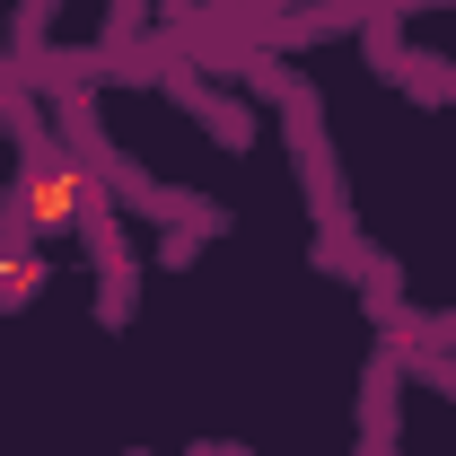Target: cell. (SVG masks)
Returning <instances> with one entry per match:
<instances>
[{
  "mask_svg": "<svg viewBox=\"0 0 456 456\" xmlns=\"http://www.w3.org/2000/svg\"><path fill=\"white\" fill-rule=\"evenodd\" d=\"M421 378H439V387L456 395V360H421Z\"/></svg>",
  "mask_w": 456,
  "mask_h": 456,
  "instance_id": "obj_1",
  "label": "cell"
}]
</instances>
